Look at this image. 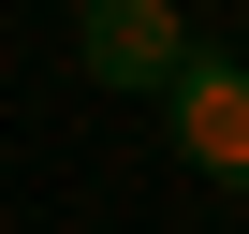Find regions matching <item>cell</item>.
Wrapping results in <instances>:
<instances>
[{"mask_svg": "<svg viewBox=\"0 0 249 234\" xmlns=\"http://www.w3.org/2000/svg\"><path fill=\"white\" fill-rule=\"evenodd\" d=\"M191 59V0H73V73L161 102V73Z\"/></svg>", "mask_w": 249, "mask_h": 234, "instance_id": "cell-2", "label": "cell"}, {"mask_svg": "<svg viewBox=\"0 0 249 234\" xmlns=\"http://www.w3.org/2000/svg\"><path fill=\"white\" fill-rule=\"evenodd\" d=\"M161 132H176V161L205 190H249V59L234 44H191L161 73Z\"/></svg>", "mask_w": 249, "mask_h": 234, "instance_id": "cell-1", "label": "cell"}]
</instances>
